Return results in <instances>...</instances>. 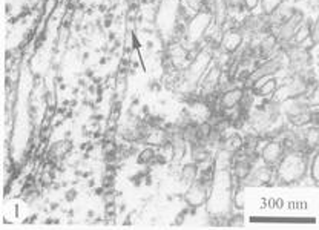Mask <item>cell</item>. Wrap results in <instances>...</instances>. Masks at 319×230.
Segmentation results:
<instances>
[{"instance_id": "8", "label": "cell", "mask_w": 319, "mask_h": 230, "mask_svg": "<svg viewBox=\"0 0 319 230\" xmlns=\"http://www.w3.org/2000/svg\"><path fill=\"white\" fill-rule=\"evenodd\" d=\"M169 140V135L166 132L163 127H152V129L146 134L143 144L146 146H152V147H160L161 144H164Z\"/></svg>"}, {"instance_id": "23", "label": "cell", "mask_w": 319, "mask_h": 230, "mask_svg": "<svg viewBox=\"0 0 319 230\" xmlns=\"http://www.w3.org/2000/svg\"><path fill=\"white\" fill-rule=\"evenodd\" d=\"M85 77H87V79H92V77H94V71H92V69H86V71H85Z\"/></svg>"}, {"instance_id": "2", "label": "cell", "mask_w": 319, "mask_h": 230, "mask_svg": "<svg viewBox=\"0 0 319 230\" xmlns=\"http://www.w3.org/2000/svg\"><path fill=\"white\" fill-rule=\"evenodd\" d=\"M210 194H212V187H206L198 180H195L194 183H190L187 186V190L183 195V200L187 206L200 209L207 202V200L210 198Z\"/></svg>"}, {"instance_id": "18", "label": "cell", "mask_w": 319, "mask_h": 230, "mask_svg": "<svg viewBox=\"0 0 319 230\" xmlns=\"http://www.w3.org/2000/svg\"><path fill=\"white\" fill-rule=\"evenodd\" d=\"M77 197H79V190L74 189V187H71L65 192V201L66 202H74L75 200H77Z\"/></svg>"}, {"instance_id": "21", "label": "cell", "mask_w": 319, "mask_h": 230, "mask_svg": "<svg viewBox=\"0 0 319 230\" xmlns=\"http://www.w3.org/2000/svg\"><path fill=\"white\" fill-rule=\"evenodd\" d=\"M116 38H117V34H116V32H114V31H111V32L108 34V40H109L111 43H112L114 40H116Z\"/></svg>"}, {"instance_id": "11", "label": "cell", "mask_w": 319, "mask_h": 230, "mask_svg": "<svg viewBox=\"0 0 319 230\" xmlns=\"http://www.w3.org/2000/svg\"><path fill=\"white\" fill-rule=\"evenodd\" d=\"M155 153H157V147H152V146L143 147L137 155V164L138 166H150V163L155 158Z\"/></svg>"}, {"instance_id": "27", "label": "cell", "mask_w": 319, "mask_h": 230, "mask_svg": "<svg viewBox=\"0 0 319 230\" xmlns=\"http://www.w3.org/2000/svg\"><path fill=\"white\" fill-rule=\"evenodd\" d=\"M79 92H80V86H79V87H74V89H72V94H74V95H77Z\"/></svg>"}, {"instance_id": "15", "label": "cell", "mask_w": 319, "mask_h": 230, "mask_svg": "<svg viewBox=\"0 0 319 230\" xmlns=\"http://www.w3.org/2000/svg\"><path fill=\"white\" fill-rule=\"evenodd\" d=\"M192 16L194 14H190L189 8L184 3H180V5H178V9H176V20L175 22H180V23L187 25L190 22V19H192Z\"/></svg>"}, {"instance_id": "30", "label": "cell", "mask_w": 319, "mask_h": 230, "mask_svg": "<svg viewBox=\"0 0 319 230\" xmlns=\"http://www.w3.org/2000/svg\"><path fill=\"white\" fill-rule=\"evenodd\" d=\"M65 138H71V131H66V134H65Z\"/></svg>"}, {"instance_id": "17", "label": "cell", "mask_w": 319, "mask_h": 230, "mask_svg": "<svg viewBox=\"0 0 319 230\" xmlns=\"http://www.w3.org/2000/svg\"><path fill=\"white\" fill-rule=\"evenodd\" d=\"M258 5H260V0H244V2H242V6H244L246 12H249V14L257 9Z\"/></svg>"}, {"instance_id": "24", "label": "cell", "mask_w": 319, "mask_h": 230, "mask_svg": "<svg viewBox=\"0 0 319 230\" xmlns=\"http://www.w3.org/2000/svg\"><path fill=\"white\" fill-rule=\"evenodd\" d=\"M126 202H121V204H118V213H123V212H126Z\"/></svg>"}, {"instance_id": "9", "label": "cell", "mask_w": 319, "mask_h": 230, "mask_svg": "<svg viewBox=\"0 0 319 230\" xmlns=\"http://www.w3.org/2000/svg\"><path fill=\"white\" fill-rule=\"evenodd\" d=\"M198 173H200V166L195 164L194 161H190V163H186L184 166H181V168H180V172H178V180L189 186L190 183H194L197 180Z\"/></svg>"}, {"instance_id": "7", "label": "cell", "mask_w": 319, "mask_h": 230, "mask_svg": "<svg viewBox=\"0 0 319 230\" xmlns=\"http://www.w3.org/2000/svg\"><path fill=\"white\" fill-rule=\"evenodd\" d=\"M296 11V8L295 6H291V5H289V3H283L281 5L273 14L269 17L270 19V23H272V27H273V31H275V28H278V27H281L284 22H287L291 16H293V12Z\"/></svg>"}, {"instance_id": "26", "label": "cell", "mask_w": 319, "mask_h": 230, "mask_svg": "<svg viewBox=\"0 0 319 230\" xmlns=\"http://www.w3.org/2000/svg\"><path fill=\"white\" fill-rule=\"evenodd\" d=\"M79 86H80V87H86V86H87L86 80H85V79H80V80H79Z\"/></svg>"}, {"instance_id": "3", "label": "cell", "mask_w": 319, "mask_h": 230, "mask_svg": "<svg viewBox=\"0 0 319 230\" xmlns=\"http://www.w3.org/2000/svg\"><path fill=\"white\" fill-rule=\"evenodd\" d=\"M284 155H286V150L281 146L279 140H267L260 150V158L262 160V163L275 169L278 168L281 160L284 158Z\"/></svg>"}, {"instance_id": "20", "label": "cell", "mask_w": 319, "mask_h": 230, "mask_svg": "<svg viewBox=\"0 0 319 230\" xmlns=\"http://www.w3.org/2000/svg\"><path fill=\"white\" fill-rule=\"evenodd\" d=\"M60 207V202H49V210L51 212H54Z\"/></svg>"}, {"instance_id": "31", "label": "cell", "mask_w": 319, "mask_h": 230, "mask_svg": "<svg viewBox=\"0 0 319 230\" xmlns=\"http://www.w3.org/2000/svg\"><path fill=\"white\" fill-rule=\"evenodd\" d=\"M87 58H89V54H87V53H85V54H83V60H87Z\"/></svg>"}, {"instance_id": "6", "label": "cell", "mask_w": 319, "mask_h": 230, "mask_svg": "<svg viewBox=\"0 0 319 230\" xmlns=\"http://www.w3.org/2000/svg\"><path fill=\"white\" fill-rule=\"evenodd\" d=\"M242 94H244V89L241 86H235L229 91L221 92L220 100H218V108L220 109H231L239 105V101L242 98Z\"/></svg>"}, {"instance_id": "22", "label": "cell", "mask_w": 319, "mask_h": 230, "mask_svg": "<svg viewBox=\"0 0 319 230\" xmlns=\"http://www.w3.org/2000/svg\"><path fill=\"white\" fill-rule=\"evenodd\" d=\"M86 216H87L89 220H94V218H95V210H92V209L87 210V212H86Z\"/></svg>"}, {"instance_id": "1", "label": "cell", "mask_w": 319, "mask_h": 230, "mask_svg": "<svg viewBox=\"0 0 319 230\" xmlns=\"http://www.w3.org/2000/svg\"><path fill=\"white\" fill-rule=\"evenodd\" d=\"M309 158L302 152H287L276 168V180L279 186L298 184L307 175Z\"/></svg>"}, {"instance_id": "28", "label": "cell", "mask_w": 319, "mask_h": 230, "mask_svg": "<svg viewBox=\"0 0 319 230\" xmlns=\"http://www.w3.org/2000/svg\"><path fill=\"white\" fill-rule=\"evenodd\" d=\"M74 215H75V212H74L72 209H71V210H68V216H69V218H72Z\"/></svg>"}, {"instance_id": "32", "label": "cell", "mask_w": 319, "mask_h": 230, "mask_svg": "<svg viewBox=\"0 0 319 230\" xmlns=\"http://www.w3.org/2000/svg\"><path fill=\"white\" fill-rule=\"evenodd\" d=\"M157 3V0H149V5H155Z\"/></svg>"}, {"instance_id": "25", "label": "cell", "mask_w": 319, "mask_h": 230, "mask_svg": "<svg viewBox=\"0 0 319 230\" xmlns=\"http://www.w3.org/2000/svg\"><path fill=\"white\" fill-rule=\"evenodd\" d=\"M87 187H89V189H94V187H95V180H94V178H89Z\"/></svg>"}, {"instance_id": "4", "label": "cell", "mask_w": 319, "mask_h": 230, "mask_svg": "<svg viewBox=\"0 0 319 230\" xmlns=\"http://www.w3.org/2000/svg\"><path fill=\"white\" fill-rule=\"evenodd\" d=\"M304 19H305L304 11L296 8V11L293 12V16H291L287 22H284L283 25H281V27L275 28L273 34L276 35L278 42H290L291 37H293V34L296 32V29L299 28V25L302 23Z\"/></svg>"}, {"instance_id": "10", "label": "cell", "mask_w": 319, "mask_h": 230, "mask_svg": "<svg viewBox=\"0 0 319 230\" xmlns=\"http://www.w3.org/2000/svg\"><path fill=\"white\" fill-rule=\"evenodd\" d=\"M278 86H279V82H278V79L273 75V77H269L257 91L253 92V95L255 97H258V98H272L273 97V94L276 92V89H278Z\"/></svg>"}, {"instance_id": "13", "label": "cell", "mask_w": 319, "mask_h": 230, "mask_svg": "<svg viewBox=\"0 0 319 230\" xmlns=\"http://www.w3.org/2000/svg\"><path fill=\"white\" fill-rule=\"evenodd\" d=\"M318 164H319V155L318 152H315L313 155L309 158V166H307V172L312 178L313 184H318L319 181V171H318Z\"/></svg>"}, {"instance_id": "14", "label": "cell", "mask_w": 319, "mask_h": 230, "mask_svg": "<svg viewBox=\"0 0 319 230\" xmlns=\"http://www.w3.org/2000/svg\"><path fill=\"white\" fill-rule=\"evenodd\" d=\"M223 2L227 6L229 14H236V12L238 14H244L246 12L244 6H242V2H244V0H223Z\"/></svg>"}, {"instance_id": "12", "label": "cell", "mask_w": 319, "mask_h": 230, "mask_svg": "<svg viewBox=\"0 0 319 230\" xmlns=\"http://www.w3.org/2000/svg\"><path fill=\"white\" fill-rule=\"evenodd\" d=\"M286 0H260V6H261V14L264 16H272L273 12L283 5Z\"/></svg>"}, {"instance_id": "19", "label": "cell", "mask_w": 319, "mask_h": 230, "mask_svg": "<svg viewBox=\"0 0 319 230\" xmlns=\"http://www.w3.org/2000/svg\"><path fill=\"white\" fill-rule=\"evenodd\" d=\"M201 2H203V0H184V5L187 8H190L192 11L198 12L201 9Z\"/></svg>"}, {"instance_id": "5", "label": "cell", "mask_w": 319, "mask_h": 230, "mask_svg": "<svg viewBox=\"0 0 319 230\" xmlns=\"http://www.w3.org/2000/svg\"><path fill=\"white\" fill-rule=\"evenodd\" d=\"M244 45V34L238 28L235 29H226L221 35L220 40V49L226 54H236Z\"/></svg>"}, {"instance_id": "29", "label": "cell", "mask_w": 319, "mask_h": 230, "mask_svg": "<svg viewBox=\"0 0 319 230\" xmlns=\"http://www.w3.org/2000/svg\"><path fill=\"white\" fill-rule=\"evenodd\" d=\"M146 48H149V49H150V48H154V43H152V42H147V43H146Z\"/></svg>"}, {"instance_id": "16", "label": "cell", "mask_w": 319, "mask_h": 230, "mask_svg": "<svg viewBox=\"0 0 319 230\" xmlns=\"http://www.w3.org/2000/svg\"><path fill=\"white\" fill-rule=\"evenodd\" d=\"M116 176H117V175L109 173V172H105L103 176H101L100 184L103 186L105 189H112V187H116Z\"/></svg>"}]
</instances>
